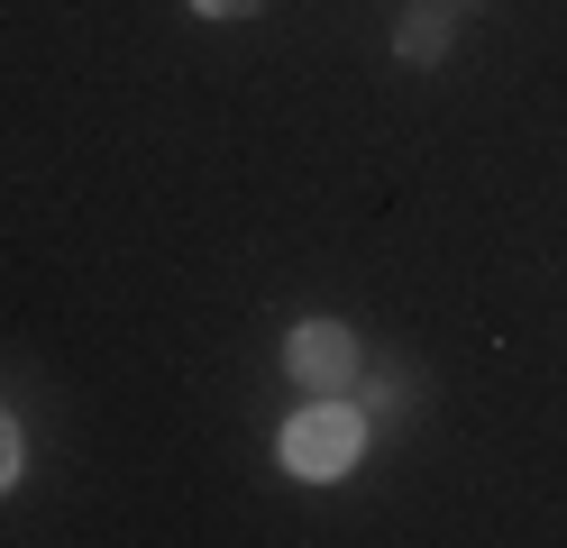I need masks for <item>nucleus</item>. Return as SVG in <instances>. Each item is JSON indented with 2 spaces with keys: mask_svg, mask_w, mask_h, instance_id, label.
<instances>
[{
  "mask_svg": "<svg viewBox=\"0 0 567 548\" xmlns=\"http://www.w3.org/2000/svg\"><path fill=\"white\" fill-rule=\"evenodd\" d=\"M348 402L367 412V430H403L421 402H431V384H421V365L375 356V348H367V365H358V384H348Z\"/></svg>",
  "mask_w": 567,
  "mask_h": 548,
  "instance_id": "nucleus-3",
  "label": "nucleus"
},
{
  "mask_svg": "<svg viewBox=\"0 0 567 548\" xmlns=\"http://www.w3.org/2000/svg\"><path fill=\"white\" fill-rule=\"evenodd\" d=\"M367 412L348 393H330V402H302L293 421H284V438H275V457H284V475H302V485H339L348 466L367 457Z\"/></svg>",
  "mask_w": 567,
  "mask_h": 548,
  "instance_id": "nucleus-1",
  "label": "nucleus"
},
{
  "mask_svg": "<svg viewBox=\"0 0 567 548\" xmlns=\"http://www.w3.org/2000/svg\"><path fill=\"white\" fill-rule=\"evenodd\" d=\"M358 365H367V348H358L348 320H293V329H284V384H302V402L348 393Z\"/></svg>",
  "mask_w": 567,
  "mask_h": 548,
  "instance_id": "nucleus-2",
  "label": "nucleus"
},
{
  "mask_svg": "<svg viewBox=\"0 0 567 548\" xmlns=\"http://www.w3.org/2000/svg\"><path fill=\"white\" fill-rule=\"evenodd\" d=\"M449 46H457V19H449V0H412V10L394 19V64H449Z\"/></svg>",
  "mask_w": 567,
  "mask_h": 548,
  "instance_id": "nucleus-4",
  "label": "nucleus"
},
{
  "mask_svg": "<svg viewBox=\"0 0 567 548\" xmlns=\"http://www.w3.org/2000/svg\"><path fill=\"white\" fill-rule=\"evenodd\" d=\"M19 466H28V438H19V421H10V412H0V494L19 485Z\"/></svg>",
  "mask_w": 567,
  "mask_h": 548,
  "instance_id": "nucleus-5",
  "label": "nucleus"
},
{
  "mask_svg": "<svg viewBox=\"0 0 567 548\" xmlns=\"http://www.w3.org/2000/svg\"><path fill=\"white\" fill-rule=\"evenodd\" d=\"M266 0H193V19H210V28H238V19H257Z\"/></svg>",
  "mask_w": 567,
  "mask_h": 548,
  "instance_id": "nucleus-6",
  "label": "nucleus"
}]
</instances>
